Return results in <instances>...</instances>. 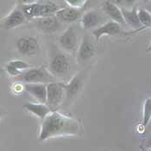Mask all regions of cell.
I'll return each instance as SVG.
<instances>
[{
	"label": "cell",
	"mask_w": 151,
	"mask_h": 151,
	"mask_svg": "<svg viewBox=\"0 0 151 151\" xmlns=\"http://www.w3.org/2000/svg\"><path fill=\"white\" fill-rule=\"evenodd\" d=\"M81 132V122L60 111H52L43 119L39 139L45 141L59 137L78 136Z\"/></svg>",
	"instance_id": "6da1fadb"
},
{
	"label": "cell",
	"mask_w": 151,
	"mask_h": 151,
	"mask_svg": "<svg viewBox=\"0 0 151 151\" xmlns=\"http://www.w3.org/2000/svg\"><path fill=\"white\" fill-rule=\"evenodd\" d=\"M60 7L54 2L47 1L45 3H32L22 4V11L27 19H37L40 17L55 15Z\"/></svg>",
	"instance_id": "7a4b0ae2"
},
{
	"label": "cell",
	"mask_w": 151,
	"mask_h": 151,
	"mask_svg": "<svg viewBox=\"0 0 151 151\" xmlns=\"http://www.w3.org/2000/svg\"><path fill=\"white\" fill-rule=\"evenodd\" d=\"M18 81L23 83H44L54 81L53 74L45 67L29 68L19 75Z\"/></svg>",
	"instance_id": "3957f363"
},
{
	"label": "cell",
	"mask_w": 151,
	"mask_h": 151,
	"mask_svg": "<svg viewBox=\"0 0 151 151\" xmlns=\"http://www.w3.org/2000/svg\"><path fill=\"white\" fill-rule=\"evenodd\" d=\"M65 98L66 91L63 83L52 81L47 84L46 104L49 105L52 110L61 105Z\"/></svg>",
	"instance_id": "277c9868"
},
{
	"label": "cell",
	"mask_w": 151,
	"mask_h": 151,
	"mask_svg": "<svg viewBox=\"0 0 151 151\" xmlns=\"http://www.w3.org/2000/svg\"><path fill=\"white\" fill-rule=\"evenodd\" d=\"M17 48L21 55L32 56L38 52L39 43L35 37L22 36L17 41Z\"/></svg>",
	"instance_id": "5b68a950"
},
{
	"label": "cell",
	"mask_w": 151,
	"mask_h": 151,
	"mask_svg": "<svg viewBox=\"0 0 151 151\" xmlns=\"http://www.w3.org/2000/svg\"><path fill=\"white\" fill-rule=\"evenodd\" d=\"M70 63L68 56L64 54H56L51 59L49 63V70L52 74L61 76L67 73L69 70Z\"/></svg>",
	"instance_id": "8992f818"
},
{
	"label": "cell",
	"mask_w": 151,
	"mask_h": 151,
	"mask_svg": "<svg viewBox=\"0 0 151 151\" xmlns=\"http://www.w3.org/2000/svg\"><path fill=\"white\" fill-rule=\"evenodd\" d=\"M121 32V26L120 23H116L115 21H109L105 24L96 28L92 31V34L96 39L97 42L100 40L103 36L109 35H116Z\"/></svg>",
	"instance_id": "52a82bcc"
},
{
	"label": "cell",
	"mask_w": 151,
	"mask_h": 151,
	"mask_svg": "<svg viewBox=\"0 0 151 151\" xmlns=\"http://www.w3.org/2000/svg\"><path fill=\"white\" fill-rule=\"evenodd\" d=\"M26 20V17L23 14L22 9H15L13 10L6 17L3 19L0 23V27L4 29H12L22 25Z\"/></svg>",
	"instance_id": "ba28073f"
},
{
	"label": "cell",
	"mask_w": 151,
	"mask_h": 151,
	"mask_svg": "<svg viewBox=\"0 0 151 151\" xmlns=\"http://www.w3.org/2000/svg\"><path fill=\"white\" fill-rule=\"evenodd\" d=\"M60 26V22L55 16H47L36 19L37 29L43 33H53L56 31Z\"/></svg>",
	"instance_id": "9c48e42d"
},
{
	"label": "cell",
	"mask_w": 151,
	"mask_h": 151,
	"mask_svg": "<svg viewBox=\"0 0 151 151\" xmlns=\"http://www.w3.org/2000/svg\"><path fill=\"white\" fill-rule=\"evenodd\" d=\"M24 89L35 99L42 103L47 102V84L44 83H25Z\"/></svg>",
	"instance_id": "30bf717a"
},
{
	"label": "cell",
	"mask_w": 151,
	"mask_h": 151,
	"mask_svg": "<svg viewBox=\"0 0 151 151\" xmlns=\"http://www.w3.org/2000/svg\"><path fill=\"white\" fill-rule=\"evenodd\" d=\"M59 43L67 51H73L77 45V35L73 26L68 27L59 37Z\"/></svg>",
	"instance_id": "8fae6325"
},
{
	"label": "cell",
	"mask_w": 151,
	"mask_h": 151,
	"mask_svg": "<svg viewBox=\"0 0 151 151\" xmlns=\"http://www.w3.org/2000/svg\"><path fill=\"white\" fill-rule=\"evenodd\" d=\"M95 47L87 36L82 39L78 50V61L80 64L87 61L95 55Z\"/></svg>",
	"instance_id": "7c38bea8"
},
{
	"label": "cell",
	"mask_w": 151,
	"mask_h": 151,
	"mask_svg": "<svg viewBox=\"0 0 151 151\" xmlns=\"http://www.w3.org/2000/svg\"><path fill=\"white\" fill-rule=\"evenodd\" d=\"M55 16L59 19L60 22L62 23H73L81 17V12L80 10L67 7V8H60L55 12Z\"/></svg>",
	"instance_id": "4fadbf2b"
},
{
	"label": "cell",
	"mask_w": 151,
	"mask_h": 151,
	"mask_svg": "<svg viewBox=\"0 0 151 151\" xmlns=\"http://www.w3.org/2000/svg\"><path fill=\"white\" fill-rule=\"evenodd\" d=\"M23 108L26 109L29 112L34 114L35 116H38L41 119H44L53 110L49 105L46 103H32V102H27L23 105Z\"/></svg>",
	"instance_id": "5bb4252c"
},
{
	"label": "cell",
	"mask_w": 151,
	"mask_h": 151,
	"mask_svg": "<svg viewBox=\"0 0 151 151\" xmlns=\"http://www.w3.org/2000/svg\"><path fill=\"white\" fill-rule=\"evenodd\" d=\"M82 81H83L82 74L78 73V74H75L70 80L68 83L64 84V87H65V91H66V98L68 99L73 98L80 92L82 86Z\"/></svg>",
	"instance_id": "9a60e30c"
},
{
	"label": "cell",
	"mask_w": 151,
	"mask_h": 151,
	"mask_svg": "<svg viewBox=\"0 0 151 151\" xmlns=\"http://www.w3.org/2000/svg\"><path fill=\"white\" fill-rule=\"evenodd\" d=\"M103 10L105 11V12L116 23H120V24H124V19L122 14V11L120 8H118V6L113 4L111 3L109 1H105V3L103 4L102 6Z\"/></svg>",
	"instance_id": "2e32d148"
},
{
	"label": "cell",
	"mask_w": 151,
	"mask_h": 151,
	"mask_svg": "<svg viewBox=\"0 0 151 151\" xmlns=\"http://www.w3.org/2000/svg\"><path fill=\"white\" fill-rule=\"evenodd\" d=\"M100 23L99 14L94 11H88L84 13L81 17V23L84 29H91L98 26Z\"/></svg>",
	"instance_id": "e0dca14e"
},
{
	"label": "cell",
	"mask_w": 151,
	"mask_h": 151,
	"mask_svg": "<svg viewBox=\"0 0 151 151\" xmlns=\"http://www.w3.org/2000/svg\"><path fill=\"white\" fill-rule=\"evenodd\" d=\"M122 14L124 19V22L127 23L133 29H141L142 28V23L140 22L139 17H138V14L137 11L138 9L136 7H134L132 10H127V9H121Z\"/></svg>",
	"instance_id": "ac0fdd59"
},
{
	"label": "cell",
	"mask_w": 151,
	"mask_h": 151,
	"mask_svg": "<svg viewBox=\"0 0 151 151\" xmlns=\"http://www.w3.org/2000/svg\"><path fill=\"white\" fill-rule=\"evenodd\" d=\"M151 121V98H147L144 100L142 107V125L148 126Z\"/></svg>",
	"instance_id": "d6986e66"
},
{
	"label": "cell",
	"mask_w": 151,
	"mask_h": 151,
	"mask_svg": "<svg viewBox=\"0 0 151 151\" xmlns=\"http://www.w3.org/2000/svg\"><path fill=\"white\" fill-rule=\"evenodd\" d=\"M138 17L143 28L150 27L151 25V13L145 9H138Z\"/></svg>",
	"instance_id": "ffe728a7"
},
{
	"label": "cell",
	"mask_w": 151,
	"mask_h": 151,
	"mask_svg": "<svg viewBox=\"0 0 151 151\" xmlns=\"http://www.w3.org/2000/svg\"><path fill=\"white\" fill-rule=\"evenodd\" d=\"M65 2L70 7L81 10L86 5L88 0H65Z\"/></svg>",
	"instance_id": "44dd1931"
},
{
	"label": "cell",
	"mask_w": 151,
	"mask_h": 151,
	"mask_svg": "<svg viewBox=\"0 0 151 151\" xmlns=\"http://www.w3.org/2000/svg\"><path fill=\"white\" fill-rule=\"evenodd\" d=\"M9 63L12 64V66L15 67L16 68H17L20 71H23V72L24 70L29 69L31 68V66L29 63H27L23 60H11Z\"/></svg>",
	"instance_id": "7402d4cb"
},
{
	"label": "cell",
	"mask_w": 151,
	"mask_h": 151,
	"mask_svg": "<svg viewBox=\"0 0 151 151\" xmlns=\"http://www.w3.org/2000/svg\"><path fill=\"white\" fill-rule=\"evenodd\" d=\"M5 69H6V72L11 75V76H13V77H17V76H19L23 73V71H20L17 68H16L15 67H13L12 64L8 63L5 67Z\"/></svg>",
	"instance_id": "603a6c76"
},
{
	"label": "cell",
	"mask_w": 151,
	"mask_h": 151,
	"mask_svg": "<svg viewBox=\"0 0 151 151\" xmlns=\"http://www.w3.org/2000/svg\"><path fill=\"white\" fill-rule=\"evenodd\" d=\"M23 91H25V89H24V85H23L21 82L16 83V84L13 86V92L15 93L19 94V93H23Z\"/></svg>",
	"instance_id": "cb8c5ba5"
},
{
	"label": "cell",
	"mask_w": 151,
	"mask_h": 151,
	"mask_svg": "<svg viewBox=\"0 0 151 151\" xmlns=\"http://www.w3.org/2000/svg\"><path fill=\"white\" fill-rule=\"evenodd\" d=\"M143 147H144L145 150H151V136L144 142Z\"/></svg>",
	"instance_id": "d4e9b609"
},
{
	"label": "cell",
	"mask_w": 151,
	"mask_h": 151,
	"mask_svg": "<svg viewBox=\"0 0 151 151\" xmlns=\"http://www.w3.org/2000/svg\"><path fill=\"white\" fill-rule=\"evenodd\" d=\"M20 3L22 4H32V3H35L37 2V0H19Z\"/></svg>",
	"instance_id": "484cf974"
},
{
	"label": "cell",
	"mask_w": 151,
	"mask_h": 151,
	"mask_svg": "<svg viewBox=\"0 0 151 151\" xmlns=\"http://www.w3.org/2000/svg\"><path fill=\"white\" fill-rule=\"evenodd\" d=\"M106 1H109V2H111V3H113V4H116V5H118V4H120L122 3L123 0H106Z\"/></svg>",
	"instance_id": "4316f807"
},
{
	"label": "cell",
	"mask_w": 151,
	"mask_h": 151,
	"mask_svg": "<svg viewBox=\"0 0 151 151\" xmlns=\"http://www.w3.org/2000/svg\"><path fill=\"white\" fill-rule=\"evenodd\" d=\"M127 4H133L136 0H124Z\"/></svg>",
	"instance_id": "83f0119b"
},
{
	"label": "cell",
	"mask_w": 151,
	"mask_h": 151,
	"mask_svg": "<svg viewBox=\"0 0 151 151\" xmlns=\"http://www.w3.org/2000/svg\"><path fill=\"white\" fill-rule=\"evenodd\" d=\"M146 51H147V52H151V44L150 45V47L147 48V50H146Z\"/></svg>",
	"instance_id": "f1b7e54d"
},
{
	"label": "cell",
	"mask_w": 151,
	"mask_h": 151,
	"mask_svg": "<svg viewBox=\"0 0 151 151\" xmlns=\"http://www.w3.org/2000/svg\"><path fill=\"white\" fill-rule=\"evenodd\" d=\"M2 116H3V112L0 111V120H1V118H2Z\"/></svg>",
	"instance_id": "f546056e"
},
{
	"label": "cell",
	"mask_w": 151,
	"mask_h": 151,
	"mask_svg": "<svg viewBox=\"0 0 151 151\" xmlns=\"http://www.w3.org/2000/svg\"><path fill=\"white\" fill-rule=\"evenodd\" d=\"M147 1H148V0H145V2H147Z\"/></svg>",
	"instance_id": "4dcf8cb0"
},
{
	"label": "cell",
	"mask_w": 151,
	"mask_h": 151,
	"mask_svg": "<svg viewBox=\"0 0 151 151\" xmlns=\"http://www.w3.org/2000/svg\"><path fill=\"white\" fill-rule=\"evenodd\" d=\"M150 28H151V25H150Z\"/></svg>",
	"instance_id": "1f68e13d"
}]
</instances>
